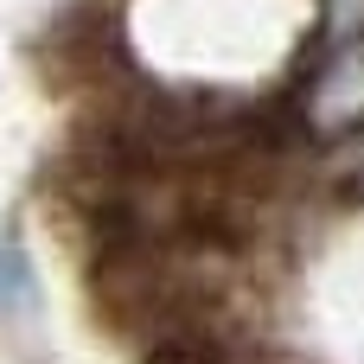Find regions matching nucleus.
Wrapping results in <instances>:
<instances>
[{"mask_svg":"<svg viewBox=\"0 0 364 364\" xmlns=\"http://www.w3.org/2000/svg\"><path fill=\"white\" fill-rule=\"evenodd\" d=\"M333 38H364V0H326Z\"/></svg>","mask_w":364,"mask_h":364,"instance_id":"nucleus-4","label":"nucleus"},{"mask_svg":"<svg viewBox=\"0 0 364 364\" xmlns=\"http://www.w3.org/2000/svg\"><path fill=\"white\" fill-rule=\"evenodd\" d=\"M141 364H237V358H230V346H224L218 333H205V326H173V333H160V339L147 346Z\"/></svg>","mask_w":364,"mask_h":364,"instance_id":"nucleus-2","label":"nucleus"},{"mask_svg":"<svg viewBox=\"0 0 364 364\" xmlns=\"http://www.w3.org/2000/svg\"><path fill=\"white\" fill-rule=\"evenodd\" d=\"M26 294H32V275H26V256H19L13 243H0V314L26 307Z\"/></svg>","mask_w":364,"mask_h":364,"instance_id":"nucleus-3","label":"nucleus"},{"mask_svg":"<svg viewBox=\"0 0 364 364\" xmlns=\"http://www.w3.org/2000/svg\"><path fill=\"white\" fill-rule=\"evenodd\" d=\"M307 128L314 134L364 128V38H346L339 58L314 77V90H307Z\"/></svg>","mask_w":364,"mask_h":364,"instance_id":"nucleus-1","label":"nucleus"}]
</instances>
